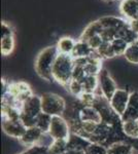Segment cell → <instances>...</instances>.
Masks as SVG:
<instances>
[{
	"instance_id": "6da1fadb",
	"label": "cell",
	"mask_w": 138,
	"mask_h": 154,
	"mask_svg": "<svg viewBox=\"0 0 138 154\" xmlns=\"http://www.w3.org/2000/svg\"><path fill=\"white\" fill-rule=\"evenodd\" d=\"M59 51L56 45L47 46L42 49L35 60V71L40 78L47 81H53V67Z\"/></svg>"
},
{
	"instance_id": "7a4b0ae2",
	"label": "cell",
	"mask_w": 138,
	"mask_h": 154,
	"mask_svg": "<svg viewBox=\"0 0 138 154\" xmlns=\"http://www.w3.org/2000/svg\"><path fill=\"white\" fill-rule=\"evenodd\" d=\"M74 60L71 54H59L53 67V78L64 88H67L72 80Z\"/></svg>"
},
{
	"instance_id": "3957f363",
	"label": "cell",
	"mask_w": 138,
	"mask_h": 154,
	"mask_svg": "<svg viewBox=\"0 0 138 154\" xmlns=\"http://www.w3.org/2000/svg\"><path fill=\"white\" fill-rule=\"evenodd\" d=\"M42 112L40 96L32 95L26 102H24L21 108V121L28 128L36 125V119Z\"/></svg>"
},
{
	"instance_id": "277c9868",
	"label": "cell",
	"mask_w": 138,
	"mask_h": 154,
	"mask_svg": "<svg viewBox=\"0 0 138 154\" xmlns=\"http://www.w3.org/2000/svg\"><path fill=\"white\" fill-rule=\"evenodd\" d=\"M42 112L51 116L62 115L66 110V101L63 97L55 93H44L40 96Z\"/></svg>"
},
{
	"instance_id": "5b68a950",
	"label": "cell",
	"mask_w": 138,
	"mask_h": 154,
	"mask_svg": "<svg viewBox=\"0 0 138 154\" xmlns=\"http://www.w3.org/2000/svg\"><path fill=\"white\" fill-rule=\"evenodd\" d=\"M47 134L54 140H68L71 134V128L64 116H53L51 126Z\"/></svg>"
},
{
	"instance_id": "8992f818",
	"label": "cell",
	"mask_w": 138,
	"mask_h": 154,
	"mask_svg": "<svg viewBox=\"0 0 138 154\" xmlns=\"http://www.w3.org/2000/svg\"><path fill=\"white\" fill-rule=\"evenodd\" d=\"M98 81H99V88H98V96H103L106 100H110L114 94L117 91V85L112 76L106 69L102 68L98 75ZM96 91V93H97Z\"/></svg>"
},
{
	"instance_id": "52a82bcc",
	"label": "cell",
	"mask_w": 138,
	"mask_h": 154,
	"mask_svg": "<svg viewBox=\"0 0 138 154\" xmlns=\"http://www.w3.org/2000/svg\"><path fill=\"white\" fill-rule=\"evenodd\" d=\"M130 94H131V91H129L127 88H117L114 96L111 97V99L109 100L110 107L120 117L126 111L130 100Z\"/></svg>"
},
{
	"instance_id": "ba28073f",
	"label": "cell",
	"mask_w": 138,
	"mask_h": 154,
	"mask_svg": "<svg viewBox=\"0 0 138 154\" xmlns=\"http://www.w3.org/2000/svg\"><path fill=\"white\" fill-rule=\"evenodd\" d=\"M26 130L27 128L23 125L21 120H11V119L2 120V131L11 138L20 140Z\"/></svg>"
},
{
	"instance_id": "9c48e42d",
	"label": "cell",
	"mask_w": 138,
	"mask_h": 154,
	"mask_svg": "<svg viewBox=\"0 0 138 154\" xmlns=\"http://www.w3.org/2000/svg\"><path fill=\"white\" fill-rule=\"evenodd\" d=\"M43 135L44 134L37 126H32V128H27L22 138L19 140V142L26 147H31V146L37 145L40 142Z\"/></svg>"
},
{
	"instance_id": "30bf717a",
	"label": "cell",
	"mask_w": 138,
	"mask_h": 154,
	"mask_svg": "<svg viewBox=\"0 0 138 154\" xmlns=\"http://www.w3.org/2000/svg\"><path fill=\"white\" fill-rule=\"evenodd\" d=\"M122 121L138 120V91H133L130 94V100L125 113L121 116Z\"/></svg>"
},
{
	"instance_id": "8fae6325",
	"label": "cell",
	"mask_w": 138,
	"mask_h": 154,
	"mask_svg": "<svg viewBox=\"0 0 138 154\" xmlns=\"http://www.w3.org/2000/svg\"><path fill=\"white\" fill-rule=\"evenodd\" d=\"M120 11L127 21L138 19V1L137 0H122L120 4Z\"/></svg>"
},
{
	"instance_id": "7c38bea8",
	"label": "cell",
	"mask_w": 138,
	"mask_h": 154,
	"mask_svg": "<svg viewBox=\"0 0 138 154\" xmlns=\"http://www.w3.org/2000/svg\"><path fill=\"white\" fill-rule=\"evenodd\" d=\"M79 119L81 121H93V122H102V117L97 108L94 106H82L79 111Z\"/></svg>"
},
{
	"instance_id": "4fadbf2b",
	"label": "cell",
	"mask_w": 138,
	"mask_h": 154,
	"mask_svg": "<svg viewBox=\"0 0 138 154\" xmlns=\"http://www.w3.org/2000/svg\"><path fill=\"white\" fill-rule=\"evenodd\" d=\"M91 142L87 138L82 137L79 134L71 133L70 137L67 140V147L68 150H79V151H87L88 147L91 145Z\"/></svg>"
},
{
	"instance_id": "5bb4252c",
	"label": "cell",
	"mask_w": 138,
	"mask_h": 154,
	"mask_svg": "<svg viewBox=\"0 0 138 154\" xmlns=\"http://www.w3.org/2000/svg\"><path fill=\"white\" fill-rule=\"evenodd\" d=\"M100 24L102 25L103 29H120L123 26L128 24V21L126 19L119 18V17L114 16H105L99 19Z\"/></svg>"
},
{
	"instance_id": "9a60e30c",
	"label": "cell",
	"mask_w": 138,
	"mask_h": 154,
	"mask_svg": "<svg viewBox=\"0 0 138 154\" xmlns=\"http://www.w3.org/2000/svg\"><path fill=\"white\" fill-rule=\"evenodd\" d=\"M103 31V27L100 24L99 20L97 21H94L92 23H90L88 26L85 28V30L82 31L81 37H79V40L82 41H88L90 38L96 36V35H100Z\"/></svg>"
},
{
	"instance_id": "2e32d148",
	"label": "cell",
	"mask_w": 138,
	"mask_h": 154,
	"mask_svg": "<svg viewBox=\"0 0 138 154\" xmlns=\"http://www.w3.org/2000/svg\"><path fill=\"white\" fill-rule=\"evenodd\" d=\"M95 51H93L91 46L89 45L87 41H82L79 40L76 41L73 51L71 53V56L73 59H79V58H88L94 53Z\"/></svg>"
},
{
	"instance_id": "e0dca14e",
	"label": "cell",
	"mask_w": 138,
	"mask_h": 154,
	"mask_svg": "<svg viewBox=\"0 0 138 154\" xmlns=\"http://www.w3.org/2000/svg\"><path fill=\"white\" fill-rule=\"evenodd\" d=\"M133 146L127 142H117L107 147V154H133Z\"/></svg>"
},
{
	"instance_id": "ac0fdd59",
	"label": "cell",
	"mask_w": 138,
	"mask_h": 154,
	"mask_svg": "<svg viewBox=\"0 0 138 154\" xmlns=\"http://www.w3.org/2000/svg\"><path fill=\"white\" fill-rule=\"evenodd\" d=\"M122 130L124 135L132 140H138V120L123 121Z\"/></svg>"
},
{
	"instance_id": "d6986e66",
	"label": "cell",
	"mask_w": 138,
	"mask_h": 154,
	"mask_svg": "<svg viewBox=\"0 0 138 154\" xmlns=\"http://www.w3.org/2000/svg\"><path fill=\"white\" fill-rule=\"evenodd\" d=\"M117 38H122V39H124V40H126L129 44H131L133 42L138 40V34L135 33V32L130 28L129 22H128V24L123 26L122 28L117 29Z\"/></svg>"
},
{
	"instance_id": "ffe728a7",
	"label": "cell",
	"mask_w": 138,
	"mask_h": 154,
	"mask_svg": "<svg viewBox=\"0 0 138 154\" xmlns=\"http://www.w3.org/2000/svg\"><path fill=\"white\" fill-rule=\"evenodd\" d=\"M76 41L72 39L71 37H62L57 43V48L59 54H71L73 51Z\"/></svg>"
},
{
	"instance_id": "44dd1931",
	"label": "cell",
	"mask_w": 138,
	"mask_h": 154,
	"mask_svg": "<svg viewBox=\"0 0 138 154\" xmlns=\"http://www.w3.org/2000/svg\"><path fill=\"white\" fill-rule=\"evenodd\" d=\"M82 82V86H84V91H86V93L96 94V91L99 88L98 76H86Z\"/></svg>"
},
{
	"instance_id": "7402d4cb",
	"label": "cell",
	"mask_w": 138,
	"mask_h": 154,
	"mask_svg": "<svg viewBox=\"0 0 138 154\" xmlns=\"http://www.w3.org/2000/svg\"><path fill=\"white\" fill-rule=\"evenodd\" d=\"M52 117L53 116L49 115V114L41 112L36 119V125L35 126H37L43 134H47L50 130V126H51Z\"/></svg>"
},
{
	"instance_id": "603a6c76",
	"label": "cell",
	"mask_w": 138,
	"mask_h": 154,
	"mask_svg": "<svg viewBox=\"0 0 138 154\" xmlns=\"http://www.w3.org/2000/svg\"><path fill=\"white\" fill-rule=\"evenodd\" d=\"M124 57L129 63L138 64V40L129 44Z\"/></svg>"
},
{
	"instance_id": "cb8c5ba5",
	"label": "cell",
	"mask_w": 138,
	"mask_h": 154,
	"mask_svg": "<svg viewBox=\"0 0 138 154\" xmlns=\"http://www.w3.org/2000/svg\"><path fill=\"white\" fill-rule=\"evenodd\" d=\"M67 150V140H54L49 147L50 154H65Z\"/></svg>"
},
{
	"instance_id": "d4e9b609",
	"label": "cell",
	"mask_w": 138,
	"mask_h": 154,
	"mask_svg": "<svg viewBox=\"0 0 138 154\" xmlns=\"http://www.w3.org/2000/svg\"><path fill=\"white\" fill-rule=\"evenodd\" d=\"M96 53L102 60L112 59L115 57V54H114V48H112V45H111V42L104 41L103 43H102V45L96 51Z\"/></svg>"
},
{
	"instance_id": "484cf974",
	"label": "cell",
	"mask_w": 138,
	"mask_h": 154,
	"mask_svg": "<svg viewBox=\"0 0 138 154\" xmlns=\"http://www.w3.org/2000/svg\"><path fill=\"white\" fill-rule=\"evenodd\" d=\"M0 48H1V54L3 56H9L14 49V37L8 36L1 38Z\"/></svg>"
},
{
	"instance_id": "4316f807",
	"label": "cell",
	"mask_w": 138,
	"mask_h": 154,
	"mask_svg": "<svg viewBox=\"0 0 138 154\" xmlns=\"http://www.w3.org/2000/svg\"><path fill=\"white\" fill-rule=\"evenodd\" d=\"M111 45L115 54V57H119V56H124L128 46H129V43L122 38H115L114 40L111 41Z\"/></svg>"
},
{
	"instance_id": "83f0119b",
	"label": "cell",
	"mask_w": 138,
	"mask_h": 154,
	"mask_svg": "<svg viewBox=\"0 0 138 154\" xmlns=\"http://www.w3.org/2000/svg\"><path fill=\"white\" fill-rule=\"evenodd\" d=\"M67 89L72 96L76 97V98H79L81 95L84 93V86H82V82L79 80H75V79H72L69 82V84L67 85Z\"/></svg>"
},
{
	"instance_id": "f1b7e54d",
	"label": "cell",
	"mask_w": 138,
	"mask_h": 154,
	"mask_svg": "<svg viewBox=\"0 0 138 154\" xmlns=\"http://www.w3.org/2000/svg\"><path fill=\"white\" fill-rule=\"evenodd\" d=\"M96 99H97L96 94L84 91L81 95V97L79 98V102L82 104V106H94Z\"/></svg>"
},
{
	"instance_id": "f546056e",
	"label": "cell",
	"mask_w": 138,
	"mask_h": 154,
	"mask_svg": "<svg viewBox=\"0 0 138 154\" xmlns=\"http://www.w3.org/2000/svg\"><path fill=\"white\" fill-rule=\"evenodd\" d=\"M87 154H107V147H105L103 144H98V143H92L91 145L88 147Z\"/></svg>"
},
{
	"instance_id": "4dcf8cb0",
	"label": "cell",
	"mask_w": 138,
	"mask_h": 154,
	"mask_svg": "<svg viewBox=\"0 0 138 154\" xmlns=\"http://www.w3.org/2000/svg\"><path fill=\"white\" fill-rule=\"evenodd\" d=\"M86 76H87V74H86V71H85V67L79 66V65H74L73 73H72V79L82 81Z\"/></svg>"
},
{
	"instance_id": "1f68e13d",
	"label": "cell",
	"mask_w": 138,
	"mask_h": 154,
	"mask_svg": "<svg viewBox=\"0 0 138 154\" xmlns=\"http://www.w3.org/2000/svg\"><path fill=\"white\" fill-rule=\"evenodd\" d=\"M117 30L115 29H103V31H102V33L100 35H101L104 41L111 42L112 40H114L117 38Z\"/></svg>"
},
{
	"instance_id": "d6a6232c",
	"label": "cell",
	"mask_w": 138,
	"mask_h": 154,
	"mask_svg": "<svg viewBox=\"0 0 138 154\" xmlns=\"http://www.w3.org/2000/svg\"><path fill=\"white\" fill-rule=\"evenodd\" d=\"M87 42L89 43V45L91 46V48L93 51H96L97 49L102 45V43L104 42V40L101 37V35H96V36L92 37V38H90Z\"/></svg>"
},
{
	"instance_id": "836d02e7",
	"label": "cell",
	"mask_w": 138,
	"mask_h": 154,
	"mask_svg": "<svg viewBox=\"0 0 138 154\" xmlns=\"http://www.w3.org/2000/svg\"><path fill=\"white\" fill-rule=\"evenodd\" d=\"M8 36H14V29L9 24L2 22L1 23V38Z\"/></svg>"
},
{
	"instance_id": "e575fe53",
	"label": "cell",
	"mask_w": 138,
	"mask_h": 154,
	"mask_svg": "<svg viewBox=\"0 0 138 154\" xmlns=\"http://www.w3.org/2000/svg\"><path fill=\"white\" fill-rule=\"evenodd\" d=\"M129 22V26L135 33L138 34V19L132 20V21H128Z\"/></svg>"
},
{
	"instance_id": "d590c367",
	"label": "cell",
	"mask_w": 138,
	"mask_h": 154,
	"mask_svg": "<svg viewBox=\"0 0 138 154\" xmlns=\"http://www.w3.org/2000/svg\"><path fill=\"white\" fill-rule=\"evenodd\" d=\"M65 154H87L86 151H79V150H67Z\"/></svg>"
},
{
	"instance_id": "8d00e7d4",
	"label": "cell",
	"mask_w": 138,
	"mask_h": 154,
	"mask_svg": "<svg viewBox=\"0 0 138 154\" xmlns=\"http://www.w3.org/2000/svg\"><path fill=\"white\" fill-rule=\"evenodd\" d=\"M104 1H115V0H104Z\"/></svg>"
},
{
	"instance_id": "74e56055",
	"label": "cell",
	"mask_w": 138,
	"mask_h": 154,
	"mask_svg": "<svg viewBox=\"0 0 138 154\" xmlns=\"http://www.w3.org/2000/svg\"><path fill=\"white\" fill-rule=\"evenodd\" d=\"M137 1H138V0H137Z\"/></svg>"
}]
</instances>
